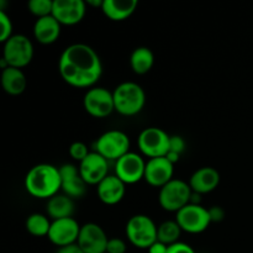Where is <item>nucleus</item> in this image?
<instances>
[{
    "instance_id": "2eb2a0df",
    "label": "nucleus",
    "mask_w": 253,
    "mask_h": 253,
    "mask_svg": "<svg viewBox=\"0 0 253 253\" xmlns=\"http://www.w3.org/2000/svg\"><path fill=\"white\" fill-rule=\"evenodd\" d=\"M79 173L88 185H98L109 175V161L98 152H90L79 163Z\"/></svg>"
},
{
    "instance_id": "0eeeda50",
    "label": "nucleus",
    "mask_w": 253,
    "mask_h": 253,
    "mask_svg": "<svg viewBox=\"0 0 253 253\" xmlns=\"http://www.w3.org/2000/svg\"><path fill=\"white\" fill-rule=\"evenodd\" d=\"M95 152L103 156L105 160L116 162L130 152V138L120 130H109L98 137Z\"/></svg>"
},
{
    "instance_id": "7c9ffc66",
    "label": "nucleus",
    "mask_w": 253,
    "mask_h": 253,
    "mask_svg": "<svg viewBox=\"0 0 253 253\" xmlns=\"http://www.w3.org/2000/svg\"><path fill=\"white\" fill-rule=\"evenodd\" d=\"M185 150V141L182 136L173 135L169 138V151L168 152H174L177 155H182Z\"/></svg>"
},
{
    "instance_id": "f3484780",
    "label": "nucleus",
    "mask_w": 253,
    "mask_h": 253,
    "mask_svg": "<svg viewBox=\"0 0 253 253\" xmlns=\"http://www.w3.org/2000/svg\"><path fill=\"white\" fill-rule=\"evenodd\" d=\"M59 174L62 179V192L72 199H81L85 195L88 184L84 182L79 173V167L66 163L59 167Z\"/></svg>"
},
{
    "instance_id": "9b49d317",
    "label": "nucleus",
    "mask_w": 253,
    "mask_h": 253,
    "mask_svg": "<svg viewBox=\"0 0 253 253\" xmlns=\"http://www.w3.org/2000/svg\"><path fill=\"white\" fill-rule=\"evenodd\" d=\"M146 162L142 156L128 152L115 162V175L125 184H136L145 179Z\"/></svg>"
},
{
    "instance_id": "6ab92c4d",
    "label": "nucleus",
    "mask_w": 253,
    "mask_h": 253,
    "mask_svg": "<svg viewBox=\"0 0 253 253\" xmlns=\"http://www.w3.org/2000/svg\"><path fill=\"white\" fill-rule=\"evenodd\" d=\"M219 184L220 173L212 167L199 168L189 178V185L193 192L202 195L214 192Z\"/></svg>"
},
{
    "instance_id": "f8f14e48",
    "label": "nucleus",
    "mask_w": 253,
    "mask_h": 253,
    "mask_svg": "<svg viewBox=\"0 0 253 253\" xmlns=\"http://www.w3.org/2000/svg\"><path fill=\"white\" fill-rule=\"evenodd\" d=\"M81 227L82 226L78 224V221L73 217L54 220V221H52L47 237L58 249L69 246V245L77 244Z\"/></svg>"
},
{
    "instance_id": "20e7f679",
    "label": "nucleus",
    "mask_w": 253,
    "mask_h": 253,
    "mask_svg": "<svg viewBox=\"0 0 253 253\" xmlns=\"http://www.w3.org/2000/svg\"><path fill=\"white\" fill-rule=\"evenodd\" d=\"M158 226L147 215L137 214L128 219L126 224V237L132 246L148 250L157 241Z\"/></svg>"
},
{
    "instance_id": "1a4fd4ad",
    "label": "nucleus",
    "mask_w": 253,
    "mask_h": 253,
    "mask_svg": "<svg viewBox=\"0 0 253 253\" xmlns=\"http://www.w3.org/2000/svg\"><path fill=\"white\" fill-rule=\"evenodd\" d=\"M83 106L84 110L93 118H108L115 111L113 91L104 86H93L84 94Z\"/></svg>"
},
{
    "instance_id": "bb28decb",
    "label": "nucleus",
    "mask_w": 253,
    "mask_h": 253,
    "mask_svg": "<svg viewBox=\"0 0 253 253\" xmlns=\"http://www.w3.org/2000/svg\"><path fill=\"white\" fill-rule=\"evenodd\" d=\"M27 9L37 19L49 16L53 11V0H31L27 2Z\"/></svg>"
},
{
    "instance_id": "f03ea898",
    "label": "nucleus",
    "mask_w": 253,
    "mask_h": 253,
    "mask_svg": "<svg viewBox=\"0 0 253 253\" xmlns=\"http://www.w3.org/2000/svg\"><path fill=\"white\" fill-rule=\"evenodd\" d=\"M25 189L37 199H51L62 190L59 168L48 163L34 166L25 177Z\"/></svg>"
},
{
    "instance_id": "aec40b11",
    "label": "nucleus",
    "mask_w": 253,
    "mask_h": 253,
    "mask_svg": "<svg viewBox=\"0 0 253 253\" xmlns=\"http://www.w3.org/2000/svg\"><path fill=\"white\" fill-rule=\"evenodd\" d=\"M62 25L52 15L37 19L34 25V36L41 44H52L59 39Z\"/></svg>"
},
{
    "instance_id": "473e14b6",
    "label": "nucleus",
    "mask_w": 253,
    "mask_h": 253,
    "mask_svg": "<svg viewBox=\"0 0 253 253\" xmlns=\"http://www.w3.org/2000/svg\"><path fill=\"white\" fill-rule=\"evenodd\" d=\"M209 216H210V221L211 222H221L222 220L225 219V210L222 209L221 207L219 205H214V207L209 208Z\"/></svg>"
},
{
    "instance_id": "ddd939ff",
    "label": "nucleus",
    "mask_w": 253,
    "mask_h": 253,
    "mask_svg": "<svg viewBox=\"0 0 253 253\" xmlns=\"http://www.w3.org/2000/svg\"><path fill=\"white\" fill-rule=\"evenodd\" d=\"M109 237L100 225L86 222L82 225L77 244L85 253H106Z\"/></svg>"
},
{
    "instance_id": "f257e3e1",
    "label": "nucleus",
    "mask_w": 253,
    "mask_h": 253,
    "mask_svg": "<svg viewBox=\"0 0 253 253\" xmlns=\"http://www.w3.org/2000/svg\"><path fill=\"white\" fill-rule=\"evenodd\" d=\"M58 72L68 85L79 89L95 86L103 74V63L93 47L85 43H73L59 56Z\"/></svg>"
},
{
    "instance_id": "c9c22d12",
    "label": "nucleus",
    "mask_w": 253,
    "mask_h": 253,
    "mask_svg": "<svg viewBox=\"0 0 253 253\" xmlns=\"http://www.w3.org/2000/svg\"><path fill=\"white\" fill-rule=\"evenodd\" d=\"M202 194L199 193L192 192V197H190V203L189 204H194V205H202Z\"/></svg>"
},
{
    "instance_id": "7ed1b4c3",
    "label": "nucleus",
    "mask_w": 253,
    "mask_h": 253,
    "mask_svg": "<svg viewBox=\"0 0 253 253\" xmlns=\"http://www.w3.org/2000/svg\"><path fill=\"white\" fill-rule=\"evenodd\" d=\"M113 95L115 111L123 116H135L145 108V90L135 82L120 83L114 89Z\"/></svg>"
},
{
    "instance_id": "cd10ccee",
    "label": "nucleus",
    "mask_w": 253,
    "mask_h": 253,
    "mask_svg": "<svg viewBox=\"0 0 253 253\" xmlns=\"http://www.w3.org/2000/svg\"><path fill=\"white\" fill-rule=\"evenodd\" d=\"M12 21L5 10H0V41L4 43L12 36Z\"/></svg>"
},
{
    "instance_id": "39448f33",
    "label": "nucleus",
    "mask_w": 253,
    "mask_h": 253,
    "mask_svg": "<svg viewBox=\"0 0 253 253\" xmlns=\"http://www.w3.org/2000/svg\"><path fill=\"white\" fill-rule=\"evenodd\" d=\"M192 192L189 183L174 178L165 187L161 188L158 193V202L163 210L177 214L179 210L189 204Z\"/></svg>"
},
{
    "instance_id": "c756f323",
    "label": "nucleus",
    "mask_w": 253,
    "mask_h": 253,
    "mask_svg": "<svg viewBox=\"0 0 253 253\" xmlns=\"http://www.w3.org/2000/svg\"><path fill=\"white\" fill-rule=\"evenodd\" d=\"M126 246L125 241L118 237H113V239H109L108 246H106V253H125Z\"/></svg>"
},
{
    "instance_id": "9d476101",
    "label": "nucleus",
    "mask_w": 253,
    "mask_h": 253,
    "mask_svg": "<svg viewBox=\"0 0 253 253\" xmlns=\"http://www.w3.org/2000/svg\"><path fill=\"white\" fill-rule=\"evenodd\" d=\"M175 221L182 231L188 234H202L210 226L209 210L203 205L188 204L175 214Z\"/></svg>"
},
{
    "instance_id": "2f4dec72",
    "label": "nucleus",
    "mask_w": 253,
    "mask_h": 253,
    "mask_svg": "<svg viewBox=\"0 0 253 253\" xmlns=\"http://www.w3.org/2000/svg\"><path fill=\"white\" fill-rule=\"evenodd\" d=\"M167 253H197V252L193 250V247L190 246V245L179 241L177 242V244L168 246Z\"/></svg>"
},
{
    "instance_id": "e433bc0d",
    "label": "nucleus",
    "mask_w": 253,
    "mask_h": 253,
    "mask_svg": "<svg viewBox=\"0 0 253 253\" xmlns=\"http://www.w3.org/2000/svg\"><path fill=\"white\" fill-rule=\"evenodd\" d=\"M103 2L104 0H89L88 2H86V5H89V6H93V7H100L103 6Z\"/></svg>"
},
{
    "instance_id": "a211bd4d",
    "label": "nucleus",
    "mask_w": 253,
    "mask_h": 253,
    "mask_svg": "<svg viewBox=\"0 0 253 253\" xmlns=\"http://www.w3.org/2000/svg\"><path fill=\"white\" fill-rule=\"evenodd\" d=\"M126 184L115 174H109L96 185V194L99 200L106 205H116L124 199Z\"/></svg>"
},
{
    "instance_id": "f704fd0d",
    "label": "nucleus",
    "mask_w": 253,
    "mask_h": 253,
    "mask_svg": "<svg viewBox=\"0 0 253 253\" xmlns=\"http://www.w3.org/2000/svg\"><path fill=\"white\" fill-rule=\"evenodd\" d=\"M148 253H167L168 252V246L167 245L162 244L157 240L150 249L147 250Z\"/></svg>"
},
{
    "instance_id": "393cba45",
    "label": "nucleus",
    "mask_w": 253,
    "mask_h": 253,
    "mask_svg": "<svg viewBox=\"0 0 253 253\" xmlns=\"http://www.w3.org/2000/svg\"><path fill=\"white\" fill-rule=\"evenodd\" d=\"M51 224L52 220L47 215L35 212V214H31L27 216L26 222H25V227H26L27 232L30 235H32V236L43 237L48 235Z\"/></svg>"
},
{
    "instance_id": "dca6fc26",
    "label": "nucleus",
    "mask_w": 253,
    "mask_h": 253,
    "mask_svg": "<svg viewBox=\"0 0 253 253\" xmlns=\"http://www.w3.org/2000/svg\"><path fill=\"white\" fill-rule=\"evenodd\" d=\"M174 165L167 157L151 158L146 162L145 180L146 183L155 188L165 187L167 183L174 179Z\"/></svg>"
},
{
    "instance_id": "b1692460",
    "label": "nucleus",
    "mask_w": 253,
    "mask_h": 253,
    "mask_svg": "<svg viewBox=\"0 0 253 253\" xmlns=\"http://www.w3.org/2000/svg\"><path fill=\"white\" fill-rule=\"evenodd\" d=\"M155 64V54L148 47L141 46L132 51L130 56L131 69L138 76L148 73Z\"/></svg>"
},
{
    "instance_id": "a878e982",
    "label": "nucleus",
    "mask_w": 253,
    "mask_h": 253,
    "mask_svg": "<svg viewBox=\"0 0 253 253\" xmlns=\"http://www.w3.org/2000/svg\"><path fill=\"white\" fill-rule=\"evenodd\" d=\"M182 232V229L175 220H167L158 226L157 240L167 246H170L179 242Z\"/></svg>"
},
{
    "instance_id": "4be33fe9",
    "label": "nucleus",
    "mask_w": 253,
    "mask_h": 253,
    "mask_svg": "<svg viewBox=\"0 0 253 253\" xmlns=\"http://www.w3.org/2000/svg\"><path fill=\"white\" fill-rule=\"evenodd\" d=\"M74 209V200L72 198L67 197L66 194H57L48 199L46 205V211L47 216L54 221V220H61L67 219V217H73Z\"/></svg>"
},
{
    "instance_id": "5701e85b",
    "label": "nucleus",
    "mask_w": 253,
    "mask_h": 253,
    "mask_svg": "<svg viewBox=\"0 0 253 253\" xmlns=\"http://www.w3.org/2000/svg\"><path fill=\"white\" fill-rule=\"evenodd\" d=\"M1 85L5 93L9 95H20L27 86L26 76L22 69L9 67L1 72Z\"/></svg>"
},
{
    "instance_id": "72a5a7b5",
    "label": "nucleus",
    "mask_w": 253,
    "mask_h": 253,
    "mask_svg": "<svg viewBox=\"0 0 253 253\" xmlns=\"http://www.w3.org/2000/svg\"><path fill=\"white\" fill-rule=\"evenodd\" d=\"M56 253H85V252L79 247L78 244H73V245H69V246L59 247Z\"/></svg>"
},
{
    "instance_id": "c85d7f7f",
    "label": "nucleus",
    "mask_w": 253,
    "mask_h": 253,
    "mask_svg": "<svg viewBox=\"0 0 253 253\" xmlns=\"http://www.w3.org/2000/svg\"><path fill=\"white\" fill-rule=\"evenodd\" d=\"M88 146L85 143L81 142V141H77V142H73L71 146H69V156L73 158L74 161L81 163L82 161L85 160L89 155Z\"/></svg>"
},
{
    "instance_id": "423d86ee",
    "label": "nucleus",
    "mask_w": 253,
    "mask_h": 253,
    "mask_svg": "<svg viewBox=\"0 0 253 253\" xmlns=\"http://www.w3.org/2000/svg\"><path fill=\"white\" fill-rule=\"evenodd\" d=\"M2 58L9 67L22 69L29 66L34 58V44L25 35H12L4 42Z\"/></svg>"
},
{
    "instance_id": "412c9836",
    "label": "nucleus",
    "mask_w": 253,
    "mask_h": 253,
    "mask_svg": "<svg viewBox=\"0 0 253 253\" xmlns=\"http://www.w3.org/2000/svg\"><path fill=\"white\" fill-rule=\"evenodd\" d=\"M136 0H104L101 11L111 21H124L136 11Z\"/></svg>"
},
{
    "instance_id": "4468645a",
    "label": "nucleus",
    "mask_w": 253,
    "mask_h": 253,
    "mask_svg": "<svg viewBox=\"0 0 253 253\" xmlns=\"http://www.w3.org/2000/svg\"><path fill=\"white\" fill-rule=\"evenodd\" d=\"M86 2L83 0H53L52 16L62 26H73L84 19Z\"/></svg>"
},
{
    "instance_id": "6e6552de",
    "label": "nucleus",
    "mask_w": 253,
    "mask_h": 253,
    "mask_svg": "<svg viewBox=\"0 0 253 253\" xmlns=\"http://www.w3.org/2000/svg\"><path fill=\"white\" fill-rule=\"evenodd\" d=\"M170 136L160 127H147L138 135V150L143 156L151 158L166 157L169 151Z\"/></svg>"
}]
</instances>
